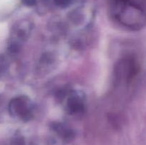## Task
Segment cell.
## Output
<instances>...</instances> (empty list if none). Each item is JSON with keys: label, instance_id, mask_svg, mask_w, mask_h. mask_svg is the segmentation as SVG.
<instances>
[{"label": "cell", "instance_id": "2", "mask_svg": "<svg viewBox=\"0 0 146 145\" xmlns=\"http://www.w3.org/2000/svg\"><path fill=\"white\" fill-rule=\"evenodd\" d=\"M29 102L25 97H19L11 101L9 112L14 116L27 119L31 117V107Z\"/></svg>", "mask_w": 146, "mask_h": 145}, {"label": "cell", "instance_id": "3", "mask_svg": "<svg viewBox=\"0 0 146 145\" xmlns=\"http://www.w3.org/2000/svg\"><path fill=\"white\" fill-rule=\"evenodd\" d=\"M68 107L71 112H78L82 110L84 105L79 98H71L68 100Z\"/></svg>", "mask_w": 146, "mask_h": 145}, {"label": "cell", "instance_id": "1", "mask_svg": "<svg viewBox=\"0 0 146 145\" xmlns=\"http://www.w3.org/2000/svg\"><path fill=\"white\" fill-rule=\"evenodd\" d=\"M110 8L114 18L122 25L132 29H139L145 26L144 11L128 0H111Z\"/></svg>", "mask_w": 146, "mask_h": 145}]
</instances>
